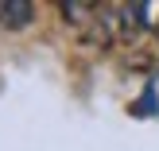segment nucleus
<instances>
[{"mask_svg":"<svg viewBox=\"0 0 159 151\" xmlns=\"http://www.w3.org/2000/svg\"><path fill=\"white\" fill-rule=\"evenodd\" d=\"M31 16H35V8H31L27 0H8V4H0V23H8V27H27Z\"/></svg>","mask_w":159,"mask_h":151,"instance_id":"obj_1","label":"nucleus"}]
</instances>
